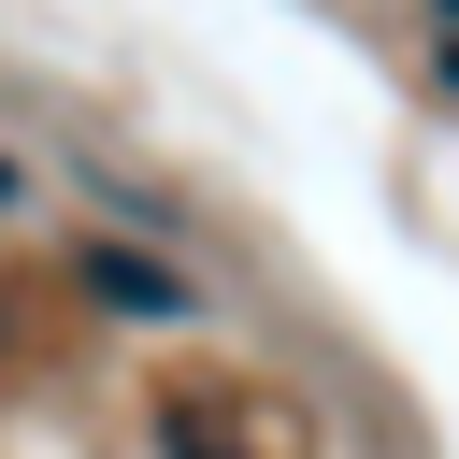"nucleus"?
Wrapping results in <instances>:
<instances>
[{
  "instance_id": "nucleus-2",
  "label": "nucleus",
  "mask_w": 459,
  "mask_h": 459,
  "mask_svg": "<svg viewBox=\"0 0 459 459\" xmlns=\"http://www.w3.org/2000/svg\"><path fill=\"white\" fill-rule=\"evenodd\" d=\"M0 215H29V158H0Z\"/></svg>"
},
{
  "instance_id": "nucleus-1",
  "label": "nucleus",
  "mask_w": 459,
  "mask_h": 459,
  "mask_svg": "<svg viewBox=\"0 0 459 459\" xmlns=\"http://www.w3.org/2000/svg\"><path fill=\"white\" fill-rule=\"evenodd\" d=\"M86 287L129 301V316H186V273H158V258H129V244H86Z\"/></svg>"
}]
</instances>
